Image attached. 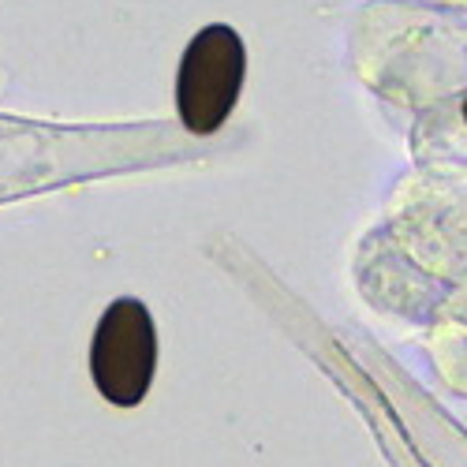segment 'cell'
I'll use <instances>...</instances> for the list:
<instances>
[{
    "instance_id": "6da1fadb",
    "label": "cell",
    "mask_w": 467,
    "mask_h": 467,
    "mask_svg": "<svg viewBox=\"0 0 467 467\" xmlns=\"http://www.w3.org/2000/svg\"><path fill=\"white\" fill-rule=\"evenodd\" d=\"M247 75L244 37L228 23H210L191 37L176 75V109L187 131L213 135L236 109Z\"/></svg>"
},
{
    "instance_id": "7a4b0ae2",
    "label": "cell",
    "mask_w": 467,
    "mask_h": 467,
    "mask_svg": "<svg viewBox=\"0 0 467 467\" xmlns=\"http://www.w3.org/2000/svg\"><path fill=\"white\" fill-rule=\"evenodd\" d=\"M153 370H158V329L146 303H109L90 344V374L98 393L116 408H135L150 393Z\"/></svg>"
},
{
    "instance_id": "3957f363",
    "label": "cell",
    "mask_w": 467,
    "mask_h": 467,
    "mask_svg": "<svg viewBox=\"0 0 467 467\" xmlns=\"http://www.w3.org/2000/svg\"><path fill=\"white\" fill-rule=\"evenodd\" d=\"M463 116H467V101H463Z\"/></svg>"
}]
</instances>
